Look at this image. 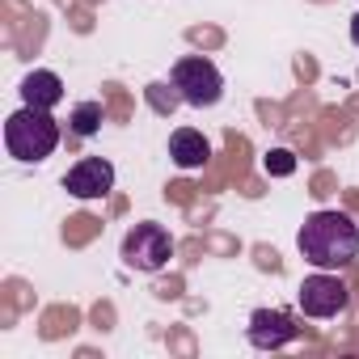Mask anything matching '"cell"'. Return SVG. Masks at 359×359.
<instances>
[{
    "mask_svg": "<svg viewBox=\"0 0 359 359\" xmlns=\"http://www.w3.org/2000/svg\"><path fill=\"white\" fill-rule=\"evenodd\" d=\"M296 169V156L287 152V148H275V152H266V173H275V177H287Z\"/></svg>",
    "mask_w": 359,
    "mask_h": 359,
    "instance_id": "8fae6325",
    "label": "cell"
},
{
    "mask_svg": "<svg viewBox=\"0 0 359 359\" xmlns=\"http://www.w3.org/2000/svg\"><path fill=\"white\" fill-rule=\"evenodd\" d=\"M245 338L258 351H279V346H287V342L300 338V325L283 309H254L250 313V325H245Z\"/></svg>",
    "mask_w": 359,
    "mask_h": 359,
    "instance_id": "52a82bcc",
    "label": "cell"
},
{
    "mask_svg": "<svg viewBox=\"0 0 359 359\" xmlns=\"http://www.w3.org/2000/svg\"><path fill=\"white\" fill-rule=\"evenodd\" d=\"M22 102H26V106H39V110H55V106L64 102V81H60L51 68L26 72V81H22Z\"/></svg>",
    "mask_w": 359,
    "mask_h": 359,
    "instance_id": "9c48e42d",
    "label": "cell"
},
{
    "mask_svg": "<svg viewBox=\"0 0 359 359\" xmlns=\"http://www.w3.org/2000/svg\"><path fill=\"white\" fill-rule=\"evenodd\" d=\"M169 81H173L177 97H182L187 106H195V110H208V106H216V102L224 97V76H220V68H216L212 60H203V55H182V60L173 64Z\"/></svg>",
    "mask_w": 359,
    "mask_h": 359,
    "instance_id": "3957f363",
    "label": "cell"
},
{
    "mask_svg": "<svg viewBox=\"0 0 359 359\" xmlns=\"http://www.w3.org/2000/svg\"><path fill=\"white\" fill-rule=\"evenodd\" d=\"M351 43H355V47H359V13H355V18H351Z\"/></svg>",
    "mask_w": 359,
    "mask_h": 359,
    "instance_id": "7c38bea8",
    "label": "cell"
},
{
    "mask_svg": "<svg viewBox=\"0 0 359 359\" xmlns=\"http://www.w3.org/2000/svg\"><path fill=\"white\" fill-rule=\"evenodd\" d=\"M64 191L72 199H106L114 191V165L106 156H81L64 173Z\"/></svg>",
    "mask_w": 359,
    "mask_h": 359,
    "instance_id": "8992f818",
    "label": "cell"
},
{
    "mask_svg": "<svg viewBox=\"0 0 359 359\" xmlns=\"http://www.w3.org/2000/svg\"><path fill=\"white\" fill-rule=\"evenodd\" d=\"M296 300H300V313H304V317L330 321V317H338V313L351 304V292H346V283H342L338 275L317 271V275H309V279L300 283Z\"/></svg>",
    "mask_w": 359,
    "mask_h": 359,
    "instance_id": "5b68a950",
    "label": "cell"
},
{
    "mask_svg": "<svg viewBox=\"0 0 359 359\" xmlns=\"http://www.w3.org/2000/svg\"><path fill=\"white\" fill-rule=\"evenodd\" d=\"M5 148H9V156H18L26 165H39L60 148V123L51 118V110L22 106L5 123Z\"/></svg>",
    "mask_w": 359,
    "mask_h": 359,
    "instance_id": "7a4b0ae2",
    "label": "cell"
},
{
    "mask_svg": "<svg viewBox=\"0 0 359 359\" xmlns=\"http://www.w3.org/2000/svg\"><path fill=\"white\" fill-rule=\"evenodd\" d=\"M68 127H72V135H81V140L97 135V127H102V102H81V106L72 110Z\"/></svg>",
    "mask_w": 359,
    "mask_h": 359,
    "instance_id": "30bf717a",
    "label": "cell"
},
{
    "mask_svg": "<svg viewBox=\"0 0 359 359\" xmlns=\"http://www.w3.org/2000/svg\"><path fill=\"white\" fill-rule=\"evenodd\" d=\"M118 258H123V266H131V271L156 275V271L173 258V241H169V233H165L161 224H135V229L123 237Z\"/></svg>",
    "mask_w": 359,
    "mask_h": 359,
    "instance_id": "277c9868",
    "label": "cell"
},
{
    "mask_svg": "<svg viewBox=\"0 0 359 359\" xmlns=\"http://www.w3.org/2000/svg\"><path fill=\"white\" fill-rule=\"evenodd\" d=\"M300 258L317 271H338L359 258V224L346 212H313L296 233Z\"/></svg>",
    "mask_w": 359,
    "mask_h": 359,
    "instance_id": "6da1fadb",
    "label": "cell"
},
{
    "mask_svg": "<svg viewBox=\"0 0 359 359\" xmlns=\"http://www.w3.org/2000/svg\"><path fill=\"white\" fill-rule=\"evenodd\" d=\"M169 156H173L177 169H203V165L212 161V144H208V135L195 131V127H177V131L169 135Z\"/></svg>",
    "mask_w": 359,
    "mask_h": 359,
    "instance_id": "ba28073f",
    "label": "cell"
}]
</instances>
